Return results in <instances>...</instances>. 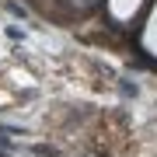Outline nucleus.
Here are the masks:
<instances>
[{"mask_svg":"<svg viewBox=\"0 0 157 157\" xmlns=\"http://www.w3.org/2000/svg\"><path fill=\"white\" fill-rule=\"evenodd\" d=\"M7 11H11L14 17H21V21H25V17H28V11H25L21 4H14V0H7Z\"/></svg>","mask_w":157,"mask_h":157,"instance_id":"nucleus-1","label":"nucleus"},{"mask_svg":"<svg viewBox=\"0 0 157 157\" xmlns=\"http://www.w3.org/2000/svg\"><path fill=\"white\" fill-rule=\"evenodd\" d=\"M122 94H129V98H136V94H140V87H136V84H126V80H122Z\"/></svg>","mask_w":157,"mask_h":157,"instance_id":"nucleus-2","label":"nucleus"},{"mask_svg":"<svg viewBox=\"0 0 157 157\" xmlns=\"http://www.w3.org/2000/svg\"><path fill=\"white\" fill-rule=\"evenodd\" d=\"M0 147H4V150H14V143L7 140V136H0Z\"/></svg>","mask_w":157,"mask_h":157,"instance_id":"nucleus-3","label":"nucleus"}]
</instances>
